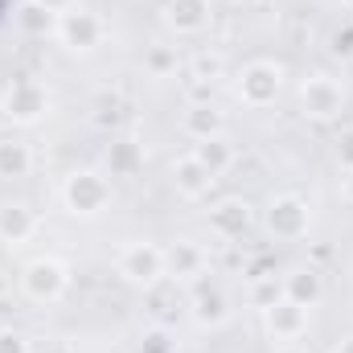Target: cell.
Instances as JSON below:
<instances>
[{"mask_svg": "<svg viewBox=\"0 0 353 353\" xmlns=\"http://www.w3.org/2000/svg\"><path fill=\"white\" fill-rule=\"evenodd\" d=\"M185 132L201 144V140H214V136H222V115L214 111V107H189L185 111Z\"/></svg>", "mask_w": 353, "mask_h": 353, "instance_id": "13", "label": "cell"}, {"mask_svg": "<svg viewBox=\"0 0 353 353\" xmlns=\"http://www.w3.org/2000/svg\"><path fill=\"white\" fill-rule=\"evenodd\" d=\"M267 226L279 239H300L308 230V205L300 197H275L267 210Z\"/></svg>", "mask_w": 353, "mask_h": 353, "instance_id": "5", "label": "cell"}, {"mask_svg": "<svg viewBox=\"0 0 353 353\" xmlns=\"http://www.w3.org/2000/svg\"><path fill=\"white\" fill-rule=\"evenodd\" d=\"M41 4H46V8H54V12H58V8H70V0H41Z\"/></svg>", "mask_w": 353, "mask_h": 353, "instance_id": "27", "label": "cell"}, {"mask_svg": "<svg viewBox=\"0 0 353 353\" xmlns=\"http://www.w3.org/2000/svg\"><path fill=\"white\" fill-rule=\"evenodd\" d=\"M345 197L353 201V169H350V176H345Z\"/></svg>", "mask_w": 353, "mask_h": 353, "instance_id": "28", "label": "cell"}, {"mask_svg": "<svg viewBox=\"0 0 353 353\" xmlns=\"http://www.w3.org/2000/svg\"><path fill=\"white\" fill-rule=\"evenodd\" d=\"M17 21H21L29 33H50V29H58L54 8H46L41 0H25V4H21V12H17Z\"/></svg>", "mask_w": 353, "mask_h": 353, "instance_id": "17", "label": "cell"}, {"mask_svg": "<svg viewBox=\"0 0 353 353\" xmlns=\"http://www.w3.org/2000/svg\"><path fill=\"white\" fill-rule=\"evenodd\" d=\"M169 25L176 33H201L210 25V0H169Z\"/></svg>", "mask_w": 353, "mask_h": 353, "instance_id": "10", "label": "cell"}, {"mask_svg": "<svg viewBox=\"0 0 353 353\" xmlns=\"http://www.w3.org/2000/svg\"><path fill=\"white\" fill-rule=\"evenodd\" d=\"M279 353H300V350H279Z\"/></svg>", "mask_w": 353, "mask_h": 353, "instance_id": "31", "label": "cell"}, {"mask_svg": "<svg viewBox=\"0 0 353 353\" xmlns=\"http://www.w3.org/2000/svg\"><path fill=\"white\" fill-rule=\"evenodd\" d=\"M341 161H345V169H353V136L345 140V148H341Z\"/></svg>", "mask_w": 353, "mask_h": 353, "instance_id": "26", "label": "cell"}, {"mask_svg": "<svg viewBox=\"0 0 353 353\" xmlns=\"http://www.w3.org/2000/svg\"><path fill=\"white\" fill-rule=\"evenodd\" d=\"M350 4H353V0H350Z\"/></svg>", "mask_w": 353, "mask_h": 353, "instance_id": "32", "label": "cell"}, {"mask_svg": "<svg viewBox=\"0 0 353 353\" xmlns=\"http://www.w3.org/2000/svg\"><path fill=\"white\" fill-rule=\"evenodd\" d=\"M165 341H169L165 333H152V337L144 341V353H169V345H165Z\"/></svg>", "mask_w": 353, "mask_h": 353, "instance_id": "25", "label": "cell"}, {"mask_svg": "<svg viewBox=\"0 0 353 353\" xmlns=\"http://www.w3.org/2000/svg\"><path fill=\"white\" fill-rule=\"evenodd\" d=\"M201 263H205V255H201L193 243H176L173 251L165 255V267H173V275H181V279L197 275V271H201Z\"/></svg>", "mask_w": 353, "mask_h": 353, "instance_id": "16", "label": "cell"}, {"mask_svg": "<svg viewBox=\"0 0 353 353\" xmlns=\"http://www.w3.org/2000/svg\"><path fill=\"white\" fill-rule=\"evenodd\" d=\"M29 148L25 144H0V176H25L29 173Z\"/></svg>", "mask_w": 353, "mask_h": 353, "instance_id": "19", "label": "cell"}, {"mask_svg": "<svg viewBox=\"0 0 353 353\" xmlns=\"http://www.w3.org/2000/svg\"><path fill=\"white\" fill-rule=\"evenodd\" d=\"M197 321L201 325H222L226 321V304H222L218 292H201L197 296Z\"/></svg>", "mask_w": 353, "mask_h": 353, "instance_id": "21", "label": "cell"}, {"mask_svg": "<svg viewBox=\"0 0 353 353\" xmlns=\"http://www.w3.org/2000/svg\"><path fill=\"white\" fill-rule=\"evenodd\" d=\"M173 181H176V189H181L185 197H201V193H210L214 173H210L197 157H185V161H176L173 165Z\"/></svg>", "mask_w": 353, "mask_h": 353, "instance_id": "11", "label": "cell"}, {"mask_svg": "<svg viewBox=\"0 0 353 353\" xmlns=\"http://www.w3.org/2000/svg\"><path fill=\"white\" fill-rule=\"evenodd\" d=\"M234 4H255V0H234Z\"/></svg>", "mask_w": 353, "mask_h": 353, "instance_id": "30", "label": "cell"}, {"mask_svg": "<svg viewBox=\"0 0 353 353\" xmlns=\"http://www.w3.org/2000/svg\"><path fill=\"white\" fill-rule=\"evenodd\" d=\"M119 275L128 283H157L165 275V251H157L152 243H132L119 255Z\"/></svg>", "mask_w": 353, "mask_h": 353, "instance_id": "1", "label": "cell"}, {"mask_svg": "<svg viewBox=\"0 0 353 353\" xmlns=\"http://www.w3.org/2000/svg\"><path fill=\"white\" fill-rule=\"evenodd\" d=\"M283 296H288L292 304H300V308H312V304L321 300V279H316V271H292L288 283H283Z\"/></svg>", "mask_w": 353, "mask_h": 353, "instance_id": "12", "label": "cell"}, {"mask_svg": "<svg viewBox=\"0 0 353 353\" xmlns=\"http://www.w3.org/2000/svg\"><path fill=\"white\" fill-rule=\"evenodd\" d=\"M304 312H308V308L292 304L288 296H283V300H275L271 308H263L267 329H271L275 337H300V333H304V325H308V316H304Z\"/></svg>", "mask_w": 353, "mask_h": 353, "instance_id": "9", "label": "cell"}, {"mask_svg": "<svg viewBox=\"0 0 353 353\" xmlns=\"http://www.w3.org/2000/svg\"><path fill=\"white\" fill-rule=\"evenodd\" d=\"M25 292L33 300H58L66 292V267L58 259H37L25 271Z\"/></svg>", "mask_w": 353, "mask_h": 353, "instance_id": "6", "label": "cell"}, {"mask_svg": "<svg viewBox=\"0 0 353 353\" xmlns=\"http://www.w3.org/2000/svg\"><path fill=\"white\" fill-rule=\"evenodd\" d=\"M337 353H353V337H350V341H341V345H337Z\"/></svg>", "mask_w": 353, "mask_h": 353, "instance_id": "29", "label": "cell"}, {"mask_svg": "<svg viewBox=\"0 0 353 353\" xmlns=\"http://www.w3.org/2000/svg\"><path fill=\"white\" fill-rule=\"evenodd\" d=\"M193 157H197V161H201V165H205L214 176L230 165V148H226V140H222V136H214V140H201Z\"/></svg>", "mask_w": 353, "mask_h": 353, "instance_id": "18", "label": "cell"}, {"mask_svg": "<svg viewBox=\"0 0 353 353\" xmlns=\"http://www.w3.org/2000/svg\"><path fill=\"white\" fill-rule=\"evenodd\" d=\"M107 197H111V185L99 173H74L66 185V205L74 214H99L107 205Z\"/></svg>", "mask_w": 353, "mask_h": 353, "instance_id": "3", "label": "cell"}, {"mask_svg": "<svg viewBox=\"0 0 353 353\" xmlns=\"http://www.w3.org/2000/svg\"><path fill=\"white\" fill-rule=\"evenodd\" d=\"M41 111H46V90L37 87V83H17V87L4 94V115H12L21 123L37 119Z\"/></svg>", "mask_w": 353, "mask_h": 353, "instance_id": "8", "label": "cell"}, {"mask_svg": "<svg viewBox=\"0 0 353 353\" xmlns=\"http://www.w3.org/2000/svg\"><path fill=\"white\" fill-rule=\"evenodd\" d=\"M33 214L25 210V205H0V239H8V243H21V239H29L33 234Z\"/></svg>", "mask_w": 353, "mask_h": 353, "instance_id": "15", "label": "cell"}, {"mask_svg": "<svg viewBox=\"0 0 353 353\" xmlns=\"http://www.w3.org/2000/svg\"><path fill=\"white\" fill-rule=\"evenodd\" d=\"M300 99H304V111H308V115H316V119H329V115H337V111H341V103H345V90L337 87L329 74H312V79L300 87Z\"/></svg>", "mask_w": 353, "mask_h": 353, "instance_id": "4", "label": "cell"}, {"mask_svg": "<svg viewBox=\"0 0 353 353\" xmlns=\"http://www.w3.org/2000/svg\"><path fill=\"white\" fill-rule=\"evenodd\" d=\"M214 230L218 234H226V239H239L243 230H247V222H251V210L243 205V201H226V205H218L214 210Z\"/></svg>", "mask_w": 353, "mask_h": 353, "instance_id": "14", "label": "cell"}, {"mask_svg": "<svg viewBox=\"0 0 353 353\" xmlns=\"http://www.w3.org/2000/svg\"><path fill=\"white\" fill-rule=\"evenodd\" d=\"M58 33H62V41H66L70 50H90V46H99V37H103V21H99L94 12H87V8H70V12H62Z\"/></svg>", "mask_w": 353, "mask_h": 353, "instance_id": "7", "label": "cell"}, {"mask_svg": "<svg viewBox=\"0 0 353 353\" xmlns=\"http://www.w3.org/2000/svg\"><path fill=\"white\" fill-rule=\"evenodd\" d=\"M148 70H152V74H169V70H176V54H169V50H152V54H148Z\"/></svg>", "mask_w": 353, "mask_h": 353, "instance_id": "22", "label": "cell"}, {"mask_svg": "<svg viewBox=\"0 0 353 353\" xmlns=\"http://www.w3.org/2000/svg\"><path fill=\"white\" fill-rule=\"evenodd\" d=\"M136 165H140V148H136L132 140L111 144V152H107V169H111V173H132Z\"/></svg>", "mask_w": 353, "mask_h": 353, "instance_id": "20", "label": "cell"}, {"mask_svg": "<svg viewBox=\"0 0 353 353\" xmlns=\"http://www.w3.org/2000/svg\"><path fill=\"white\" fill-rule=\"evenodd\" d=\"M333 50H337V54H353V29H345V33L333 37Z\"/></svg>", "mask_w": 353, "mask_h": 353, "instance_id": "24", "label": "cell"}, {"mask_svg": "<svg viewBox=\"0 0 353 353\" xmlns=\"http://www.w3.org/2000/svg\"><path fill=\"white\" fill-rule=\"evenodd\" d=\"M0 353H29V341L21 333H0Z\"/></svg>", "mask_w": 353, "mask_h": 353, "instance_id": "23", "label": "cell"}, {"mask_svg": "<svg viewBox=\"0 0 353 353\" xmlns=\"http://www.w3.org/2000/svg\"><path fill=\"white\" fill-rule=\"evenodd\" d=\"M275 94H279V66H271V62H251V66L239 74V99H243L247 107H267Z\"/></svg>", "mask_w": 353, "mask_h": 353, "instance_id": "2", "label": "cell"}]
</instances>
